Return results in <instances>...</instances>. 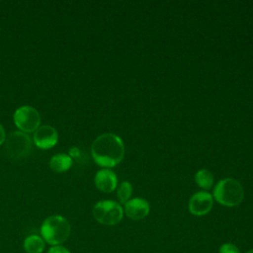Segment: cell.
Here are the masks:
<instances>
[{
    "label": "cell",
    "instance_id": "1",
    "mask_svg": "<svg viewBox=\"0 0 253 253\" xmlns=\"http://www.w3.org/2000/svg\"><path fill=\"white\" fill-rule=\"evenodd\" d=\"M91 153L94 161L102 167L111 168L118 165L125 156L123 139L115 133L100 134L92 143Z\"/></svg>",
    "mask_w": 253,
    "mask_h": 253
},
{
    "label": "cell",
    "instance_id": "2",
    "mask_svg": "<svg viewBox=\"0 0 253 253\" xmlns=\"http://www.w3.org/2000/svg\"><path fill=\"white\" fill-rule=\"evenodd\" d=\"M71 225L62 215L53 214L46 217L41 225V234L47 244L61 245L70 236Z\"/></svg>",
    "mask_w": 253,
    "mask_h": 253
},
{
    "label": "cell",
    "instance_id": "3",
    "mask_svg": "<svg viewBox=\"0 0 253 253\" xmlns=\"http://www.w3.org/2000/svg\"><path fill=\"white\" fill-rule=\"evenodd\" d=\"M212 198L222 206L237 207L244 199V190L237 180L225 178L214 186Z\"/></svg>",
    "mask_w": 253,
    "mask_h": 253
},
{
    "label": "cell",
    "instance_id": "4",
    "mask_svg": "<svg viewBox=\"0 0 253 253\" xmlns=\"http://www.w3.org/2000/svg\"><path fill=\"white\" fill-rule=\"evenodd\" d=\"M92 213L99 223L110 226L120 223L124 217L123 207L112 200H104L95 204Z\"/></svg>",
    "mask_w": 253,
    "mask_h": 253
},
{
    "label": "cell",
    "instance_id": "5",
    "mask_svg": "<svg viewBox=\"0 0 253 253\" xmlns=\"http://www.w3.org/2000/svg\"><path fill=\"white\" fill-rule=\"evenodd\" d=\"M4 142L5 154L13 160H20L27 157L32 150L31 138L23 131H12Z\"/></svg>",
    "mask_w": 253,
    "mask_h": 253
},
{
    "label": "cell",
    "instance_id": "6",
    "mask_svg": "<svg viewBox=\"0 0 253 253\" xmlns=\"http://www.w3.org/2000/svg\"><path fill=\"white\" fill-rule=\"evenodd\" d=\"M16 126L23 132L36 131L41 124L40 113L31 106L18 108L13 116Z\"/></svg>",
    "mask_w": 253,
    "mask_h": 253
},
{
    "label": "cell",
    "instance_id": "7",
    "mask_svg": "<svg viewBox=\"0 0 253 253\" xmlns=\"http://www.w3.org/2000/svg\"><path fill=\"white\" fill-rule=\"evenodd\" d=\"M213 206L212 195L209 192L201 191L194 194L190 200L188 209L189 211L196 216H202L209 213Z\"/></svg>",
    "mask_w": 253,
    "mask_h": 253
},
{
    "label": "cell",
    "instance_id": "8",
    "mask_svg": "<svg viewBox=\"0 0 253 253\" xmlns=\"http://www.w3.org/2000/svg\"><path fill=\"white\" fill-rule=\"evenodd\" d=\"M149 211V203L142 198H133L125 204L124 212L132 220H140L145 218Z\"/></svg>",
    "mask_w": 253,
    "mask_h": 253
},
{
    "label": "cell",
    "instance_id": "9",
    "mask_svg": "<svg viewBox=\"0 0 253 253\" xmlns=\"http://www.w3.org/2000/svg\"><path fill=\"white\" fill-rule=\"evenodd\" d=\"M58 134L56 129L51 126H42L34 133L35 144L42 149H47L54 146L57 142Z\"/></svg>",
    "mask_w": 253,
    "mask_h": 253
},
{
    "label": "cell",
    "instance_id": "10",
    "mask_svg": "<svg viewBox=\"0 0 253 253\" xmlns=\"http://www.w3.org/2000/svg\"><path fill=\"white\" fill-rule=\"evenodd\" d=\"M94 182L97 189L101 192L111 193L118 186V177L112 170L104 168L96 173Z\"/></svg>",
    "mask_w": 253,
    "mask_h": 253
},
{
    "label": "cell",
    "instance_id": "11",
    "mask_svg": "<svg viewBox=\"0 0 253 253\" xmlns=\"http://www.w3.org/2000/svg\"><path fill=\"white\" fill-rule=\"evenodd\" d=\"M45 242L42 236L33 234L25 238L23 248L27 253H42L44 250Z\"/></svg>",
    "mask_w": 253,
    "mask_h": 253
},
{
    "label": "cell",
    "instance_id": "12",
    "mask_svg": "<svg viewBox=\"0 0 253 253\" xmlns=\"http://www.w3.org/2000/svg\"><path fill=\"white\" fill-rule=\"evenodd\" d=\"M72 165V159L69 155L64 153H58L51 157L49 161V167L52 171L60 173L68 170Z\"/></svg>",
    "mask_w": 253,
    "mask_h": 253
},
{
    "label": "cell",
    "instance_id": "13",
    "mask_svg": "<svg viewBox=\"0 0 253 253\" xmlns=\"http://www.w3.org/2000/svg\"><path fill=\"white\" fill-rule=\"evenodd\" d=\"M213 180L214 178L212 173L207 169H201L195 174V182L204 190L211 189L213 185Z\"/></svg>",
    "mask_w": 253,
    "mask_h": 253
},
{
    "label": "cell",
    "instance_id": "14",
    "mask_svg": "<svg viewBox=\"0 0 253 253\" xmlns=\"http://www.w3.org/2000/svg\"><path fill=\"white\" fill-rule=\"evenodd\" d=\"M131 194H132L131 184L128 181L122 182L117 191V195H118L120 203L125 205L126 202H128L130 200Z\"/></svg>",
    "mask_w": 253,
    "mask_h": 253
},
{
    "label": "cell",
    "instance_id": "15",
    "mask_svg": "<svg viewBox=\"0 0 253 253\" xmlns=\"http://www.w3.org/2000/svg\"><path fill=\"white\" fill-rule=\"evenodd\" d=\"M218 253H241V252L235 244L231 242H225L219 246Z\"/></svg>",
    "mask_w": 253,
    "mask_h": 253
},
{
    "label": "cell",
    "instance_id": "16",
    "mask_svg": "<svg viewBox=\"0 0 253 253\" xmlns=\"http://www.w3.org/2000/svg\"><path fill=\"white\" fill-rule=\"evenodd\" d=\"M46 253H71V252L63 245H54L49 247Z\"/></svg>",
    "mask_w": 253,
    "mask_h": 253
},
{
    "label": "cell",
    "instance_id": "17",
    "mask_svg": "<svg viewBox=\"0 0 253 253\" xmlns=\"http://www.w3.org/2000/svg\"><path fill=\"white\" fill-rule=\"evenodd\" d=\"M5 139H6V133H5L3 126L0 123V144H2L5 141Z\"/></svg>",
    "mask_w": 253,
    "mask_h": 253
},
{
    "label": "cell",
    "instance_id": "18",
    "mask_svg": "<svg viewBox=\"0 0 253 253\" xmlns=\"http://www.w3.org/2000/svg\"><path fill=\"white\" fill-rule=\"evenodd\" d=\"M69 153H70V155H71L72 157H75V156H77V155L79 154V152H78V150H77V148H76V147H72V148H70Z\"/></svg>",
    "mask_w": 253,
    "mask_h": 253
},
{
    "label": "cell",
    "instance_id": "19",
    "mask_svg": "<svg viewBox=\"0 0 253 253\" xmlns=\"http://www.w3.org/2000/svg\"><path fill=\"white\" fill-rule=\"evenodd\" d=\"M245 253H253V248L250 249V250H248V251H246Z\"/></svg>",
    "mask_w": 253,
    "mask_h": 253
}]
</instances>
